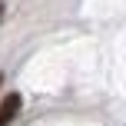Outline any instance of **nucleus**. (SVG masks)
<instances>
[{"label": "nucleus", "mask_w": 126, "mask_h": 126, "mask_svg": "<svg viewBox=\"0 0 126 126\" xmlns=\"http://www.w3.org/2000/svg\"><path fill=\"white\" fill-rule=\"evenodd\" d=\"M20 106H23V96L20 93H7L3 100H0V126H10L13 120H17Z\"/></svg>", "instance_id": "nucleus-1"}, {"label": "nucleus", "mask_w": 126, "mask_h": 126, "mask_svg": "<svg viewBox=\"0 0 126 126\" xmlns=\"http://www.w3.org/2000/svg\"><path fill=\"white\" fill-rule=\"evenodd\" d=\"M0 17H3V3H0Z\"/></svg>", "instance_id": "nucleus-2"}, {"label": "nucleus", "mask_w": 126, "mask_h": 126, "mask_svg": "<svg viewBox=\"0 0 126 126\" xmlns=\"http://www.w3.org/2000/svg\"><path fill=\"white\" fill-rule=\"evenodd\" d=\"M0 83H3V73H0Z\"/></svg>", "instance_id": "nucleus-3"}]
</instances>
